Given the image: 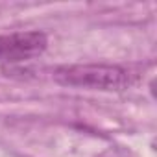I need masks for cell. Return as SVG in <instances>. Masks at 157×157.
<instances>
[{
  "label": "cell",
  "mask_w": 157,
  "mask_h": 157,
  "mask_svg": "<svg viewBox=\"0 0 157 157\" xmlns=\"http://www.w3.org/2000/svg\"><path fill=\"white\" fill-rule=\"evenodd\" d=\"M54 80L67 87L126 91L135 83V74L120 65H63L54 70Z\"/></svg>",
  "instance_id": "6da1fadb"
},
{
  "label": "cell",
  "mask_w": 157,
  "mask_h": 157,
  "mask_svg": "<svg viewBox=\"0 0 157 157\" xmlns=\"http://www.w3.org/2000/svg\"><path fill=\"white\" fill-rule=\"evenodd\" d=\"M48 39L43 32H13L0 35V63L15 65L39 57L46 50Z\"/></svg>",
  "instance_id": "7a4b0ae2"
}]
</instances>
